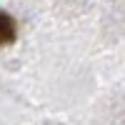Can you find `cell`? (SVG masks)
I'll use <instances>...</instances> for the list:
<instances>
[{
  "mask_svg": "<svg viewBox=\"0 0 125 125\" xmlns=\"http://www.w3.org/2000/svg\"><path fill=\"white\" fill-rule=\"evenodd\" d=\"M13 40H15V23L10 15L0 13V45H8Z\"/></svg>",
  "mask_w": 125,
  "mask_h": 125,
  "instance_id": "1",
  "label": "cell"
}]
</instances>
